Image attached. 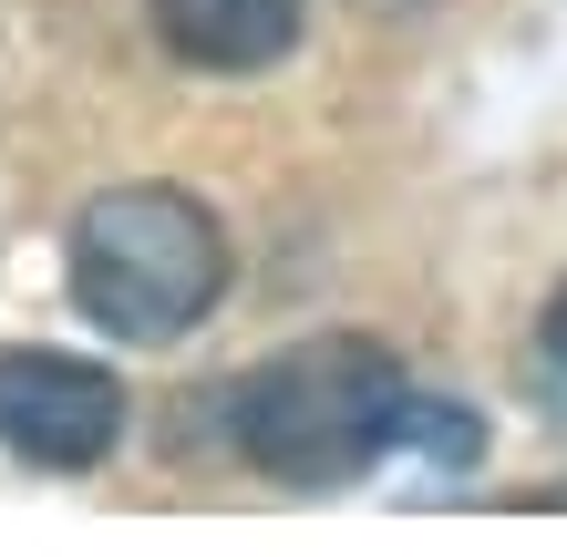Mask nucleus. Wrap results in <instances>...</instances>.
I'll use <instances>...</instances> for the list:
<instances>
[{
  "label": "nucleus",
  "instance_id": "obj_1",
  "mask_svg": "<svg viewBox=\"0 0 567 557\" xmlns=\"http://www.w3.org/2000/svg\"><path fill=\"white\" fill-rule=\"evenodd\" d=\"M403 403H413V382H403V362H392L382 341L320 331V341L269 351V362L238 382L227 423H238V454L269 485L330 496V485H361L403 444Z\"/></svg>",
  "mask_w": 567,
  "mask_h": 557
},
{
  "label": "nucleus",
  "instance_id": "obj_2",
  "mask_svg": "<svg viewBox=\"0 0 567 557\" xmlns=\"http://www.w3.org/2000/svg\"><path fill=\"white\" fill-rule=\"evenodd\" d=\"M227 289V227L186 186H104L73 217V300L114 341H186Z\"/></svg>",
  "mask_w": 567,
  "mask_h": 557
},
{
  "label": "nucleus",
  "instance_id": "obj_3",
  "mask_svg": "<svg viewBox=\"0 0 567 557\" xmlns=\"http://www.w3.org/2000/svg\"><path fill=\"white\" fill-rule=\"evenodd\" d=\"M124 434V382L73 351H0V444L42 475L104 465Z\"/></svg>",
  "mask_w": 567,
  "mask_h": 557
},
{
  "label": "nucleus",
  "instance_id": "obj_4",
  "mask_svg": "<svg viewBox=\"0 0 567 557\" xmlns=\"http://www.w3.org/2000/svg\"><path fill=\"white\" fill-rule=\"evenodd\" d=\"M145 21L186 73H269L299 52V0H145Z\"/></svg>",
  "mask_w": 567,
  "mask_h": 557
},
{
  "label": "nucleus",
  "instance_id": "obj_5",
  "mask_svg": "<svg viewBox=\"0 0 567 557\" xmlns=\"http://www.w3.org/2000/svg\"><path fill=\"white\" fill-rule=\"evenodd\" d=\"M403 444H413V454H433V465H475V454H485L475 413H454V403H423V392L403 403Z\"/></svg>",
  "mask_w": 567,
  "mask_h": 557
},
{
  "label": "nucleus",
  "instance_id": "obj_6",
  "mask_svg": "<svg viewBox=\"0 0 567 557\" xmlns=\"http://www.w3.org/2000/svg\"><path fill=\"white\" fill-rule=\"evenodd\" d=\"M547 351H557V362H567V289H557V300H547Z\"/></svg>",
  "mask_w": 567,
  "mask_h": 557
}]
</instances>
